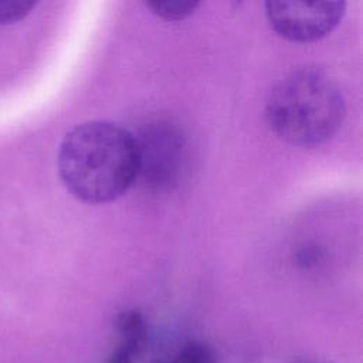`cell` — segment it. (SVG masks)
<instances>
[{
	"label": "cell",
	"instance_id": "cell-5",
	"mask_svg": "<svg viewBox=\"0 0 363 363\" xmlns=\"http://www.w3.org/2000/svg\"><path fill=\"white\" fill-rule=\"evenodd\" d=\"M150 363H218L214 349L203 340H186L169 356H162Z\"/></svg>",
	"mask_w": 363,
	"mask_h": 363
},
{
	"label": "cell",
	"instance_id": "cell-6",
	"mask_svg": "<svg viewBox=\"0 0 363 363\" xmlns=\"http://www.w3.org/2000/svg\"><path fill=\"white\" fill-rule=\"evenodd\" d=\"M153 14L166 21H179L191 16L199 7L197 1H146Z\"/></svg>",
	"mask_w": 363,
	"mask_h": 363
},
{
	"label": "cell",
	"instance_id": "cell-7",
	"mask_svg": "<svg viewBox=\"0 0 363 363\" xmlns=\"http://www.w3.org/2000/svg\"><path fill=\"white\" fill-rule=\"evenodd\" d=\"M35 1L31 0H0V24H11L24 18Z\"/></svg>",
	"mask_w": 363,
	"mask_h": 363
},
{
	"label": "cell",
	"instance_id": "cell-1",
	"mask_svg": "<svg viewBox=\"0 0 363 363\" xmlns=\"http://www.w3.org/2000/svg\"><path fill=\"white\" fill-rule=\"evenodd\" d=\"M65 189L89 204L109 203L133 184L140 166V147L125 128L108 121H89L72 128L57 157Z\"/></svg>",
	"mask_w": 363,
	"mask_h": 363
},
{
	"label": "cell",
	"instance_id": "cell-2",
	"mask_svg": "<svg viewBox=\"0 0 363 363\" xmlns=\"http://www.w3.org/2000/svg\"><path fill=\"white\" fill-rule=\"evenodd\" d=\"M265 115L285 142L313 147L329 140L345 118V99L336 81L319 67H301L269 94Z\"/></svg>",
	"mask_w": 363,
	"mask_h": 363
},
{
	"label": "cell",
	"instance_id": "cell-4",
	"mask_svg": "<svg viewBox=\"0 0 363 363\" xmlns=\"http://www.w3.org/2000/svg\"><path fill=\"white\" fill-rule=\"evenodd\" d=\"M119 340L106 363H136L147 343V325L138 309H128L116 316Z\"/></svg>",
	"mask_w": 363,
	"mask_h": 363
},
{
	"label": "cell",
	"instance_id": "cell-3",
	"mask_svg": "<svg viewBox=\"0 0 363 363\" xmlns=\"http://www.w3.org/2000/svg\"><path fill=\"white\" fill-rule=\"evenodd\" d=\"M346 10L345 1H267L271 28L294 43H312L330 34Z\"/></svg>",
	"mask_w": 363,
	"mask_h": 363
},
{
	"label": "cell",
	"instance_id": "cell-8",
	"mask_svg": "<svg viewBox=\"0 0 363 363\" xmlns=\"http://www.w3.org/2000/svg\"><path fill=\"white\" fill-rule=\"evenodd\" d=\"M291 363H316V362H306V360H295V362H291Z\"/></svg>",
	"mask_w": 363,
	"mask_h": 363
}]
</instances>
